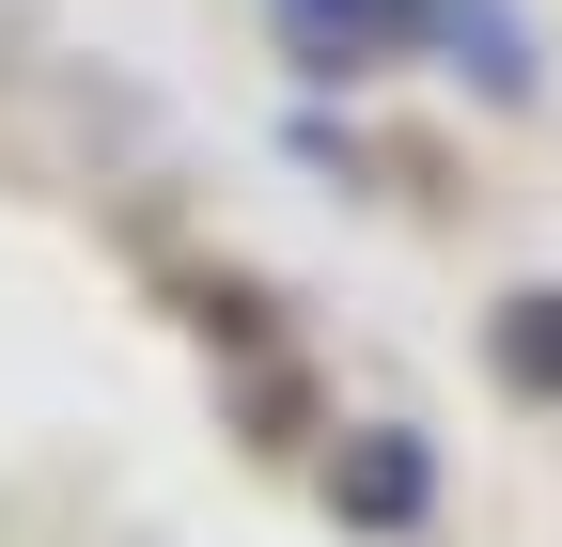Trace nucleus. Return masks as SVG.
<instances>
[{"instance_id": "nucleus-1", "label": "nucleus", "mask_w": 562, "mask_h": 547, "mask_svg": "<svg viewBox=\"0 0 562 547\" xmlns=\"http://www.w3.org/2000/svg\"><path fill=\"white\" fill-rule=\"evenodd\" d=\"M501 360H516L531 391H562V298H516V328H501Z\"/></svg>"}]
</instances>
